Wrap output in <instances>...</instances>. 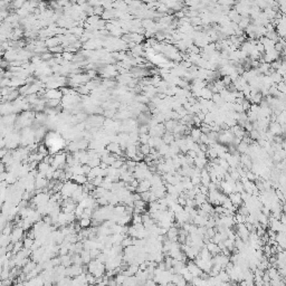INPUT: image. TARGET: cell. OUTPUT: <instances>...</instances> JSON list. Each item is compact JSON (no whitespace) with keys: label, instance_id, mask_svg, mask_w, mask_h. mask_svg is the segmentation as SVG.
<instances>
[{"label":"cell","instance_id":"obj_1","mask_svg":"<svg viewBox=\"0 0 286 286\" xmlns=\"http://www.w3.org/2000/svg\"><path fill=\"white\" fill-rule=\"evenodd\" d=\"M23 237V228L15 227L14 229H12L9 238H10V242H11L12 244H15V242H21Z\"/></svg>","mask_w":286,"mask_h":286},{"label":"cell","instance_id":"obj_22","mask_svg":"<svg viewBox=\"0 0 286 286\" xmlns=\"http://www.w3.org/2000/svg\"><path fill=\"white\" fill-rule=\"evenodd\" d=\"M148 132H149V126L141 125L140 128H139V133L140 134H148Z\"/></svg>","mask_w":286,"mask_h":286},{"label":"cell","instance_id":"obj_9","mask_svg":"<svg viewBox=\"0 0 286 286\" xmlns=\"http://www.w3.org/2000/svg\"><path fill=\"white\" fill-rule=\"evenodd\" d=\"M121 148H120L119 142H111V143H108V145L106 146V150H107L108 152H113L114 154H115Z\"/></svg>","mask_w":286,"mask_h":286},{"label":"cell","instance_id":"obj_6","mask_svg":"<svg viewBox=\"0 0 286 286\" xmlns=\"http://www.w3.org/2000/svg\"><path fill=\"white\" fill-rule=\"evenodd\" d=\"M79 256H81V259H82L83 264H86V265H87L90 260H92L90 255V250H85V249H83V250L79 253Z\"/></svg>","mask_w":286,"mask_h":286},{"label":"cell","instance_id":"obj_7","mask_svg":"<svg viewBox=\"0 0 286 286\" xmlns=\"http://www.w3.org/2000/svg\"><path fill=\"white\" fill-rule=\"evenodd\" d=\"M207 159L204 158V159H200V158H195L193 159V163L196 164L197 168L198 169H204V168H206V166H207Z\"/></svg>","mask_w":286,"mask_h":286},{"label":"cell","instance_id":"obj_17","mask_svg":"<svg viewBox=\"0 0 286 286\" xmlns=\"http://www.w3.org/2000/svg\"><path fill=\"white\" fill-rule=\"evenodd\" d=\"M50 52V53H54L55 55H57V54H63V52H64V48L59 45V46H56V47H53V48H49L48 49Z\"/></svg>","mask_w":286,"mask_h":286},{"label":"cell","instance_id":"obj_19","mask_svg":"<svg viewBox=\"0 0 286 286\" xmlns=\"http://www.w3.org/2000/svg\"><path fill=\"white\" fill-rule=\"evenodd\" d=\"M59 103H61V99H48V101H47V105L53 108V107H56V106H58Z\"/></svg>","mask_w":286,"mask_h":286},{"label":"cell","instance_id":"obj_8","mask_svg":"<svg viewBox=\"0 0 286 286\" xmlns=\"http://www.w3.org/2000/svg\"><path fill=\"white\" fill-rule=\"evenodd\" d=\"M90 224H92V219L90 218H81L78 221V225L81 228L83 229H87L90 227Z\"/></svg>","mask_w":286,"mask_h":286},{"label":"cell","instance_id":"obj_24","mask_svg":"<svg viewBox=\"0 0 286 286\" xmlns=\"http://www.w3.org/2000/svg\"><path fill=\"white\" fill-rule=\"evenodd\" d=\"M2 286H11L12 285V278H6V280H1Z\"/></svg>","mask_w":286,"mask_h":286},{"label":"cell","instance_id":"obj_18","mask_svg":"<svg viewBox=\"0 0 286 286\" xmlns=\"http://www.w3.org/2000/svg\"><path fill=\"white\" fill-rule=\"evenodd\" d=\"M248 137H250V140H259V132L257 130H251L249 132Z\"/></svg>","mask_w":286,"mask_h":286},{"label":"cell","instance_id":"obj_26","mask_svg":"<svg viewBox=\"0 0 286 286\" xmlns=\"http://www.w3.org/2000/svg\"><path fill=\"white\" fill-rule=\"evenodd\" d=\"M144 286H157V283H155L154 280H148L145 282V284H144Z\"/></svg>","mask_w":286,"mask_h":286},{"label":"cell","instance_id":"obj_20","mask_svg":"<svg viewBox=\"0 0 286 286\" xmlns=\"http://www.w3.org/2000/svg\"><path fill=\"white\" fill-rule=\"evenodd\" d=\"M133 206H134V208H139V209H144V208H145V202L143 201V200H137V201H134V202H133Z\"/></svg>","mask_w":286,"mask_h":286},{"label":"cell","instance_id":"obj_10","mask_svg":"<svg viewBox=\"0 0 286 286\" xmlns=\"http://www.w3.org/2000/svg\"><path fill=\"white\" fill-rule=\"evenodd\" d=\"M49 168H50V164H48V163H45V162H39L38 163V166H37V170H38V172H40V173H44V175H46V172L49 170Z\"/></svg>","mask_w":286,"mask_h":286},{"label":"cell","instance_id":"obj_5","mask_svg":"<svg viewBox=\"0 0 286 286\" xmlns=\"http://www.w3.org/2000/svg\"><path fill=\"white\" fill-rule=\"evenodd\" d=\"M269 132H271V134L275 135V134H283V132H282V128H280V125L278 124L277 122H274V123H271L269 124Z\"/></svg>","mask_w":286,"mask_h":286},{"label":"cell","instance_id":"obj_21","mask_svg":"<svg viewBox=\"0 0 286 286\" xmlns=\"http://www.w3.org/2000/svg\"><path fill=\"white\" fill-rule=\"evenodd\" d=\"M150 135L148 134H140V137H139V141H140L142 144H146L148 143V140H149Z\"/></svg>","mask_w":286,"mask_h":286},{"label":"cell","instance_id":"obj_2","mask_svg":"<svg viewBox=\"0 0 286 286\" xmlns=\"http://www.w3.org/2000/svg\"><path fill=\"white\" fill-rule=\"evenodd\" d=\"M44 96L48 99H61L63 97V94L58 90H48L47 92H45Z\"/></svg>","mask_w":286,"mask_h":286},{"label":"cell","instance_id":"obj_14","mask_svg":"<svg viewBox=\"0 0 286 286\" xmlns=\"http://www.w3.org/2000/svg\"><path fill=\"white\" fill-rule=\"evenodd\" d=\"M99 163H101V159L93 158V159H90V161L87 162V166H90V168H96V166H99Z\"/></svg>","mask_w":286,"mask_h":286},{"label":"cell","instance_id":"obj_25","mask_svg":"<svg viewBox=\"0 0 286 286\" xmlns=\"http://www.w3.org/2000/svg\"><path fill=\"white\" fill-rule=\"evenodd\" d=\"M96 75H97V73H96V70H95V69L87 70V76L90 77V78H93V77H95Z\"/></svg>","mask_w":286,"mask_h":286},{"label":"cell","instance_id":"obj_13","mask_svg":"<svg viewBox=\"0 0 286 286\" xmlns=\"http://www.w3.org/2000/svg\"><path fill=\"white\" fill-rule=\"evenodd\" d=\"M34 242H35V239H32V238H28V237H26V238L23 239V248H27V249H30V250H32V246H34Z\"/></svg>","mask_w":286,"mask_h":286},{"label":"cell","instance_id":"obj_23","mask_svg":"<svg viewBox=\"0 0 286 286\" xmlns=\"http://www.w3.org/2000/svg\"><path fill=\"white\" fill-rule=\"evenodd\" d=\"M222 83H224V85L225 86H229V85L231 84V79H230V77L229 76H224V79H222Z\"/></svg>","mask_w":286,"mask_h":286},{"label":"cell","instance_id":"obj_12","mask_svg":"<svg viewBox=\"0 0 286 286\" xmlns=\"http://www.w3.org/2000/svg\"><path fill=\"white\" fill-rule=\"evenodd\" d=\"M249 23H250V18H249V17L242 18V20H240L239 23H238V28H239V29H242H242H246Z\"/></svg>","mask_w":286,"mask_h":286},{"label":"cell","instance_id":"obj_16","mask_svg":"<svg viewBox=\"0 0 286 286\" xmlns=\"http://www.w3.org/2000/svg\"><path fill=\"white\" fill-rule=\"evenodd\" d=\"M140 151L141 153H142L144 157H146V155L150 154V148L148 144H142V145L140 146Z\"/></svg>","mask_w":286,"mask_h":286},{"label":"cell","instance_id":"obj_3","mask_svg":"<svg viewBox=\"0 0 286 286\" xmlns=\"http://www.w3.org/2000/svg\"><path fill=\"white\" fill-rule=\"evenodd\" d=\"M45 45L48 48H53V47L59 46L61 45V40H59L58 36H54V37H50L48 39H46L45 40Z\"/></svg>","mask_w":286,"mask_h":286},{"label":"cell","instance_id":"obj_11","mask_svg":"<svg viewBox=\"0 0 286 286\" xmlns=\"http://www.w3.org/2000/svg\"><path fill=\"white\" fill-rule=\"evenodd\" d=\"M200 135H201V131H200V128H192V130L190 131V137H191L195 142L199 140Z\"/></svg>","mask_w":286,"mask_h":286},{"label":"cell","instance_id":"obj_27","mask_svg":"<svg viewBox=\"0 0 286 286\" xmlns=\"http://www.w3.org/2000/svg\"><path fill=\"white\" fill-rule=\"evenodd\" d=\"M6 170H7L6 169V166H5V164H3L2 162L0 161V175H1V173H3V172H6Z\"/></svg>","mask_w":286,"mask_h":286},{"label":"cell","instance_id":"obj_15","mask_svg":"<svg viewBox=\"0 0 286 286\" xmlns=\"http://www.w3.org/2000/svg\"><path fill=\"white\" fill-rule=\"evenodd\" d=\"M37 153H39V154L44 155V157H46V155H48V150H47V148L45 146V144H40V145L37 148Z\"/></svg>","mask_w":286,"mask_h":286},{"label":"cell","instance_id":"obj_28","mask_svg":"<svg viewBox=\"0 0 286 286\" xmlns=\"http://www.w3.org/2000/svg\"><path fill=\"white\" fill-rule=\"evenodd\" d=\"M139 101H140V102H143V103H146L148 102V97H146L145 95H143V96L139 97Z\"/></svg>","mask_w":286,"mask_h":286},{"label":"cell","instance_id":"obj_4","mask_svg":"<svg viewBox=\"0 0 286 286\" xmlns=\"http://www.w3.org/2000/svg\"><path fill=\"white\" fill-rule=\"evenodd\" d=\"M72 180H73V182H75L77 186H84V184L87 182V177L84 175H73V177H72Z\"/></svg>","mask_w":286,"mask_h":286}]
</instances>
